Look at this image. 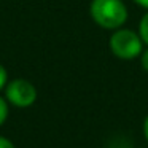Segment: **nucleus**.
I'll use <instances>...</instances> for the list:
<instances>
[{
    "label": "nucleus",
    "instance_id": "obj_6",
    "mask_svg": "<svg viewBox=\"0 0 148 148\" xmlns=\"http://www.w3.org/2000/svg\"><path fill=\"white\" fill-rule=\"evenodd\" d=\"M7 81H8V73H7L3 65L0 64V89H3L7 86Z\"/></svg>",
    "mask_w": 148,
    "mask_h": 148
},
{
    "label": "nucleus",
    "instance_id": "obj_8",
    "mask_svg": "<svg viewBox=\"0 0 148 148\" xmlns=\"http://www.w3.org/2000/svg\"><path fill=\"white\" fill-rule=\"evenodd\" d=\"M0 148H14V145L11 143L8 138L5 137H0Z\"/></svg>",
    "mask_w": 148,
    "mask_h": 148
},
{
    "label": "nucleus",
    "instance_id": "obj_1",
    "mask_svg": "<svg viewBox=\"0 0 148 148\" xmlns=\"http://www.w3.org/2000/svg\"><path fill=\"white\" fill-rule=\"evenodd\" d=\"M92 21L107 30H116L127 21V8L123 0H92L89 5Z\"/></svg>",
    "mask_w": 148,
    "mask_h": 148
},
{
    "label": "nucleus",
    "instance_id": "obj_9",
    "mask_svg": "<svg viewBox=\"0 0 148 148\" xmlns=\"http://www.w3.org/2000/svg\"><path fill=\"white\" fill-rule=\"evenodd\" d=\"M135 3L138 5V7L145 8V10H148V0H134Z\"/></svg>",
    "mask_w": 148,
    "mask_h": 148
},
{
    "label": "nucleus",
    "instance_id": "obj_10",
    "mask_svg": "<svg viewBox=\"0 0 148 148\" xmlns=\"http://www.w3.org/2000/svg\"><path fill=\"white\" fill-rule=\"evenodd\" d=\"M143 135H145V138L148 140V116L145 118V121H143Z\"/></svg>",
    "mask_w": 148,
    "mask_h": 148
},
{
    "label": "nucleus",
    "instance_id": "obj_4",
    "mask_svg": "<svg viewBox=\"0 0 148 148\" xmlns=\"http://www.w3.org/2000/svg\"><path fill=\"white\" fill-rule=\"evenodd\" d=\"M138 35L142 37L143 43L148 46V11L142 16L140 23H138Z\"/></svg>",
    "mask_w": 148,
    "mask_h": 148
},
{
    "label": "nucleus",
    "instance_id": "obj_3",
    "mask_svg": "<svg viewBox=\"0 0 148 148\" xmlns=\"http://www.w3.org/2000/svg\"><path fill=\"white\" fill-rule=\"evenodd\" d=\"M5 96H7L8 102L13 103L14 107L26 108L37 100V89L30 81L24 80V78H16L7 84Z\"/></svg>",
    "mask_w": 148,
    "mask_h": 148
},
{
    "label": "nucleus",
    "instance_id": "obj_7",
    "mask_svg": "<svg viewBox=\"0 0 148 148\" xmlns=\"http://www.w3.org/2000/svg\"><path fill=\"white\" fill-rule=\"evenodd\" d=\"M140 64H142V69H143L145 72H148V46L140 54Z\"/></svg>",
    "mask_w": 148,
    "mask_h": 148
},
{
    "label": "nucleus",
    "instance_id": "obj_2",
    "mask_svg": "<svg viewBox=\"0 0 148 148\" xmlns=\"http://www.w3.org/2000/svg\"><path fill=\"white\" fill-rule=\"evenodd\" d=\"M110 49L113 56L123 61H132L135 58H140L143 51V40L138 34L131 29H116L110 37Z\"/></svg>",
    "mask_w": 148,
    "mask_h": 148
},
{
    "label": "nucleus",
    "instance_id": "obj_5",
    "mask_svg": "<svg viewBox=\"0 0 148 148\" xmlns=\"http://www.w3.org/2000/svg\"><path fill=\"white\" fill-rule=\"evenodd\" d=\"M7 116H8V103L3 97H0V126L7 121Z\"/></svg>",
    "mask_w": 148,
    "mask_h": 148
}]
</instances>
